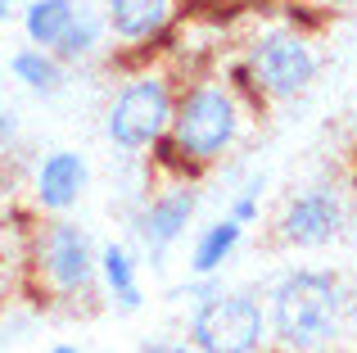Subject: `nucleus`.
Returning <instances> with one entry per match:
<instances>
[{"label": "nucleus", "instance_id": "nucleus-1", "mask_svg": "<svg viewBox=\"0 0 357 353\" xmlns=\"http://www.w3.org/2000/svg\"><path fill=\"white\" fill-rule=\"evenodd\" d=\"M344 326V285L340 276L294 267L267 294V331L280 353H326Z\"/></svg>", "mask_w": 357, "mask_h": 353}, {"label": "nucleus", "instance_id": "nucleus-2", "mask_svg": "<svg viewBox=\"0 0 357 353\" xmlns=\"http://www.w3.org/2000/svg\"><path fill=\"white\" fill-rule=\"evenodd\" d=\"M244 127V109L240 96L227 82H195L176 96L172 105V127H167V141L181 154L185 168H208L218 163L231 145L240 141Z\"/></svg>", "mask_w": 357, "mask_h": 353}, {"label": "nucleus", "instance_id": "nucleus-3", "mask_svg": "<svg viewBox=\"0 0 357 353\" xmlns=\"http://www.w3.org/2000/svg\"><path fill=\"white\" fill-rule=\"evenodd\" d=\"M172 82L163 77V73H136L131 82H122L114 105H109L105 114V136L118 145L122 154H140L149 150V145L158 141V136H167V127H172Z\"/></svg>", "mask_w": 357, "mask_h": 353}, {"label": "nucleus", "instance_id": "nucleus-4", "mask_svg": "<svg viewBox=\"0 0 357 353\" xmlns=\"http://www.w3.org/2000/svg\"><path fill=\"white\" fill-rule=\"evenodd\" d=\"M267 340V308L244 290H213L208 299H199L190 317V345L199 353H262Z\"/></svg>", "mask_w": 357, "mask_h": 353}, {"label": "nucleus", "instance_id": "nucleus-5", "mask_svg": "<svg viewBox=\"0 0 357 353\" xmlns=\"http://www.w3.org/2000/svg\"><path fill=\"white\" fill-rule=\"evenodd\" d=\"M244 63H249L253 82H258V91L267 100H294V96H303V91L317 82V68H321V63H317L312 41H307L294 23L267 27L262 36H253Z\"/></svg>", "mask_w": 357, "mask_h": 353}, {"label": "nucleus", "instance_id": "nucleus-6", "mask_svg": "<svg viewBox=\"0 0 357 353\" xmlns=\"http://www.w3.org/2000/svg\"><path fill=\"white\" fill-rule=\"evenodd\" d=\"M96 254L91 236L68 218H54L50 227L36 236V267H41L45 285H50L59 299H86L96 290Z\"/></svg>", "mask_w": 357, "mask_h": 353}, {"label": "nucleus", "instance_id": "nucleus-7", "mask_svg": "<svg viewBox=\"0 0 357 353\" xmlns=\"http://www.w3.org/2000/svg\"><path fill=\"white\" fill-rule=\"evenodd\" d=\"M344 231V200L331 186H307L294 200H285L276 222V236L294 249H321Z\"/></svg>", "mask_w": 357, "mask_h": 353}, {"label": "nucleus", "instance_id": "nucleus-8", "mask_svg": "<svg viewBox=\"0 0 357 353\" xmlns=\"http://www.w3.org/2000/svg\"><path fill=\"white\" fill-rule=\"evenodd\" d=\"M195 204H199L195 186L172 181V186H163L154 200H145V209L136 213V236H140V245H145V254L154 258V263H163V254L185 236V227H190V218H195Z\"/></svg>", "mask_w": 357, "mask_h": 353}, {"label": "nucleus", "instance_id": "nucleus-9", "mask_svg": "<svg viewBox=\"0 0 357 353\" xmlns=\"http://www.w3.org/2000/svg\"><path fill=\"white\" fill-rule=\"evenodd\" d=\"M91 186V163L77 150H50L41 163L32 168V204L41 213L63 218L68 209H77L82 195Z\"/></svg>", "mask_w": 357, "mask_h": 353}, {"label": "nucleus", "instance_id": "nucleus-10", "mask_svg": "<svg viewBox=\"0 0 357 353\" xmlns=\"http://www.w3.org/2000/svg\"><path fill=\"white\" fill-rule=\"evenodd\" d=\"M105 23L122 45H149L172 23V0H105Z\"/></svg>", "mask_w": 357, "mask_h": 353}, {"label": "nucleus", "instance_id": "nucleus-11", "mask_svg": "<svg viewBox=\"0 0 357 353\" xmlns=\"http://www.w3.org/2000/svg\"><path fill=\"white\" fill-rule=\"evenodd\" d=\"M9 77H14L18 87H27L32 96H59L63 82H68V63H63L54 50L27 41L23 50L9 54Z\"/></svg>", "mask_w": 357, "mask_h": 353}, {"label": "nucleus", "instance_id": "nucleus-12", "mask_svg": "<svg viewBox=\"0 0 357 353\" xmlns=\"http://www.w3.org/2000/svg\"><path fill=\"white\" fill-rule=\"evenodd\" d=\"M96 267H100V281H105V294L118 303L122 313H136L140 303H145L140 267H136V258H131L127 245H114V240H109V245L96 254Z\"/></svg>", "mask_w": 357, "mask_h": 353}, {"label": "nucleus", "instance_id": "nucleus-13", "mask_svg": "<svg viewBox=\"0 0 357 353\" xmlns=\"http://www.w3.org/2000/svg\"><path fill=\"white\" fill-rule=\"evenodd\" d=\"M240 240H244V227L231 218V213L222 222H213V227H204L199 236H195V245H190V272L195 276H218L222 263L240 249Z\"/></svg>", "mask_w": 357, "mask_h": 353}, {"label": "nucleus", "instance_id": "nucleus-14", "mask_svg": "<svg viewBox=\"0 0 357 353\" xmlns=\"http://www.w3.org/2000/svg\"><path fill=\"white\" fill-rule=\"evenodd\" d=\"M77 5H82V0H27V5H23V36L32 45L54 50V45H59V36L68 32Z\"/></svg>", "mask_w": 357, "mask_h": 353}, {"label": "nucleus", "instance_id": "nucleus-15", "mask_svg": "<svg viewBox=\"0 0 357 353\" xmlns=\"http://www.w3.org/2000/svg\"><path fill=\"white\" fill-rule=\"evenodd\" d=\"M105 32H109L105 14H100V9H91V5H77V14H73L68 32H63L59 45H54V54H59L63 63H86L91 54H100V45H105Z\"/></svg>", "mask_w": 357, "mask_h": 353}, {"label": "nucleus", "instance_id": "nucleus-16", "mask_svg": "<svg viewBox=\"0 0 357 353\" xmlns=\"http://www.w3.org/2000/svg\"><path fill=\"white\" fill-rule=\"evenodd\" d=\"M258 209H262V176L249 181L236 200H231V218H236L240 227H249V222H258Z\"/></svg>", "mask_w": 357, "mask_h": 353}, {"label": "nucleus", "instance_id": "nucleus-17", "mask_svg": "<svg viewBox=\"0 0 357 353\" xmlns=\"http://www.w3.org/2000/svg\"><path fill=\"white\" fill-rule=\"evenodd\" d=\"M18 136H23V118H18V109L0 105V154H9L18 145Z\"/></svg>", "mask_w": 357, "mask_h": 353}, {"label": "nucleus", "instance_id": "nucleus-18", "mask_svg": "<svg viewBox=\"0 0 357 353\" xmlns=\"http://www.w3.org/2000/svg\"><path fill=\"white\" fill-rule=\"evenodd\" d=\"M140 353H199L195 345H185V340H149Z\"/></svg>", "mask_w": 357, "mask_h": 353}, {"label": "nucleus", "instance_id": "nucleus-19", "mask_svg": "<svg viewBox=\"0 0 357 353\" xmlns=\"http://www.w3.org/2000/svg\"><path fill=\"white\" fill-rule=\"evenodd\" d=\"M9 14H14V5H9V0H0V27L9 23Z\"/></svg>", "mask_w": 357, "mask_h": 353}, {"label": "nucleus", "instance_id": "nucleus-20", "mask_svg": "<svg viewBox=\"0 0 357 353\" xmlns=\"http://www.w3.org/2000/svg\"><path fill=\"white\" fill-rule=\"evenodd\" d=\"M317 5H326V9H340V5H357V0H317Z\"/></svg>", "mask_w": 357, "mask_h": 353}, {"label": "nucleus", "instance_id": "nucleus-21", "mask_svg": "<svg viewBox=\"0 0 357 353\" xmlns=\"http://www.w3.org/2000/svg\"><path fill=\"white\" fill-rule=\"evenodd\" d=\"M50 353H82V349H77V345H54Z\"/></svg>", "mask_w": 357, "mask_h": 353}, {"label": "nucleus", "instance_id": "nucleus-22", "mask_svg": "<svg viewBox=\"0 0 357 353\" xmlns=\"http://www.w3.org/2000/svg\"><path fill=\"white\" fill-rule=\"evenodd\" d=\"M9 5H27V0H9Z\"/></svg>", "mask_w": 357, "mask_h": 353}]
</instances>
